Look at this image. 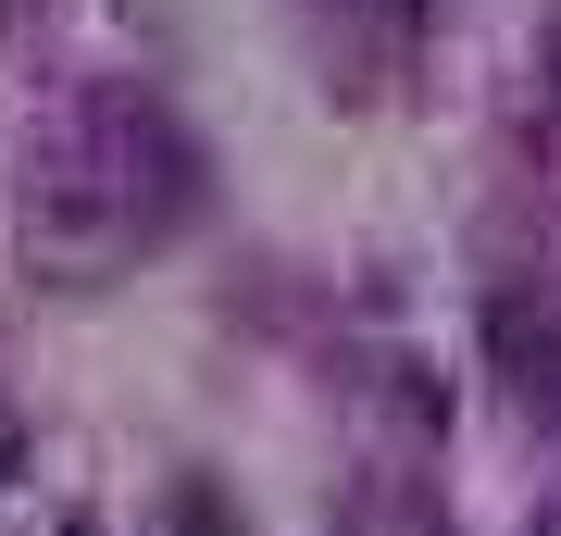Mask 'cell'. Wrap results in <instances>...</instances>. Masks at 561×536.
Returning a JSON list of instances; mask_svg holds the SVG:
<instances>
[{
  "mask_svg": "<svg viewBox=\"0 0 561 536\" xmlns=\"http://www.w3.org/2000/svg\"><path fill=\"white\" fill-rule=\"evenodd\" d=\"M0 461H13V424H0Z\"/></svg>",
  "mask_w": 561,
  "mask_h": 536,
  "instance_id": "obj_1",
  "label": "cell"
},
{
  "mask_svg": "<svg viewBox=\"0 0 561 536\" xmlns=\"http://www.w3.org/2000/svg\"><path fill=\"white\" fill-rule=\"evenodd\" d=\"M549 536H561V524H549Z\"/></svg>",
  "mask_w": 561,
  "mask_h": 536,
  "instance_id": "obj_2",
  "label": "cell"
}]
</instances>
